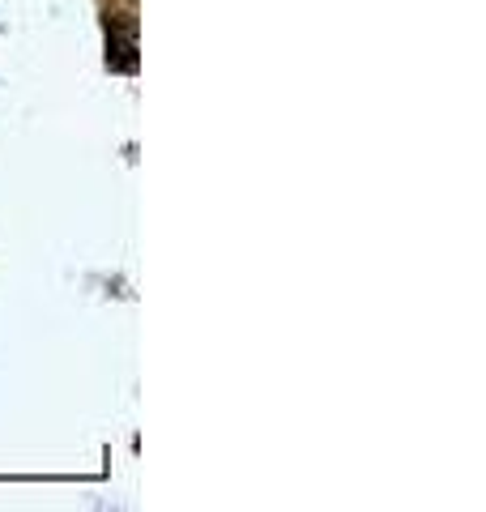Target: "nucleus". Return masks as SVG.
Returning <instances> with one entry per match:
<instances>
[]
</instances>
